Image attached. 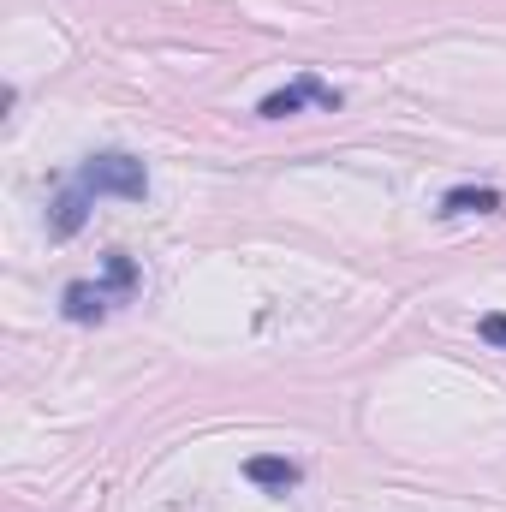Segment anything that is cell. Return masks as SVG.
Listing matches in <instances>:
<instances>
[{"label": "cell", "instance_id": "obj_6", "mask_svg": "<svg viewBox=\"0 0 506 512\" xmlns=\"http://www.w3.org/2000/svg\"><path fill=\"white\" fill-rule=\"evenodd\" d=\"M84 221H90V203H84V197H78V191L66 185V191H60V197L48 203V233H54V239H72V233H78Z\"/></svg>", "mask_w": 506, "mask_h": 512}, {"label": "cell", "instance_id": "obj_3", "mask_svg": "<svg viewBox=\"0 0 506 512\" xmlns=\"http://www.w3.org/2000/svg\"><path fill=\"white\" fill-rule=\"evenodd\" d=\"M120 298H126V292H114L108 280H72V286L60 292V310H66V322H102Z\"/></svg>", "mask_w": 506, "mask_h": 512}, {"label": "cell", "instance_id": "obj_7", "mask_svg": "<svg viewBox=\"0 0 506 512\" xmlns=\"http://www.w3.org/2000/svg\"><path fill=\"white\" fill-rule=\"evenodd\" d=\"M477 334H483L489 346H506V316H501V310H489V316L477 322Z\"/></svg>", "mask_w": 506, "mask_h": 512}, {"label": "cell", "instance_id": "obj_5", "mask_svg": "<svg viewBox=\"0 0 506 512\" xmlns=\"http://www.w3.org/2000/svg\"><path fill=\"white\" fill-rule=\"evenodd\" d=\"M245 477H251L256 489H268V495H292V489L304 483V471H298L292 459H280V453H256V459H245Z\"/></svg>", "mask_w": 506, "mask_h": 512}, {"label": "cell", "instance_id": "obj_4", "mask_svg": "<svg viewBox=\"0 0 506 512\" xmlns=\"http://www.w3.org/2000/svg\"><path fill=\"white\" fill-rule=\"evenodd\" d=\"M459 215H506V191H495V185H453L441 197V221H459Z\"/></svg>", "mask_w": 506, "mask_h": 512}, {"label": "cell", "instance_id": "obj_2", "mask_svg": "<svg viewBox=\"0 0 506 512\" xmlns=\"http://www.w3.org/2000/svg\"><path fill=\"white\" fill-rule=\"evenodd\" d=\"M304 102H316V108H328V114H334V108H340V90H334V84H322L316 72H298L286 90L262 96V108H256V114H262V120H292Z\"/></svg>", "mask_w": 506, "mask_h": 512}, {"label": "cell", "instance_id": "obj_1", "mask_svg": "<svg viewBox=\"0 0 506 512\" xmlns=\"http://www.w3.org/2000/svg\"><path fill=\"white\" fill-rule=\"evenodd\" d=\"M84 203H96V197H149V173H143V161L126 155V149H96V155H84L78 161V173L66 179Z\"/></svg>", "mask_w": 506, "mask_h": 512}]
</instances>
